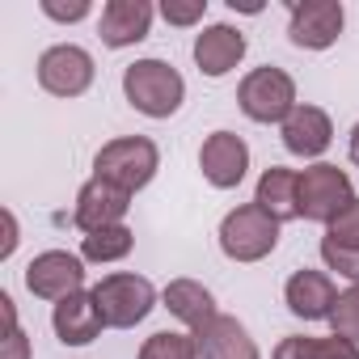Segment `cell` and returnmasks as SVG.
<instances>
[{
	"label": "cell",
	"instance_id": "cell-9",
	"mask_svg": "<svg viewBox=\"0 0 359 359\" xmlns=\"http://www.w3.org/2000/svg\"><path fill=\"white\" fill-rule=\"evenodd\" d=\"M346 26L342 0H300L287 9V39L300 51H330Z\"/></svg>",
	"mask_w": 359,
	"mask_h": 359
},
{
	"label": "cell",
	"instance_id": "cell-6",
	"mask_svg": "<svg viewBox=\"0 0 359 359\" xmlns=\"http://www.w3.org/2000/svg\"><path fill=\"white\" fill-rule=\"evenodd\" d=\"M355 187L346 169L330 165V161H317L309 169H300V220H313V224H334L351 203H355Z\"/></svg>",
	"mask_w": 359,
	"mask_h": 359
},
{
	"label": "cell",
	"instance_id": "cell-7",
	"mask_svg": "<svg viewBox=\"0 0 359 359\" xmlns=\"http://www.w3.org/2000/svg\"><path fill=\"white\" fill-rule=\"evenodd\" d=\"M93 76H97V64L76 43H55L39 55V85L51 97H81L93 89Z\"/></svg>",
	"mask_w": 359,
	"mask_h": 359
},
{
	"label": "cell",
	"instance_id": "cell-15",
	"mask_svg": "<svg viewBox=\"0 0 359 359\" xmlns=\"http://www.w3.org/2000/svg\"><path fill=\"white\" fill-rule=\"evenodd\" d=\"M152 18H156V9L148 5V0H106V5H102V18H97L102 47L123 51V47L144 43L148 30H152Z\"/></svg>",
	"mask_w": 359,
	"mask_h": 359
},
{
	"label": "cell",
	"instance_id": "cell-18",
	"mask_svg": "<svg viewBox=\"0 0 359 359\" xmlns=\"http://www.w3.org/2000/svg\"><path fill=\"white\" fill-rule=\"evenodd\" d=\"M161 304L169 309V317H173L177 325H187L191 334H195V330H203L212 317H220L212 287H208V283H199V279H169V283H165V292H161Z\"/></svg>",
	"mask_w": 359,
	"mask_h": 359
},
{
	"label": "cell",
	"instance_id": "cell-19",
	"mask_svg": "<svg viewBox=\"0 0 359 359\" xmlns=\"http://www.w3.org/2000/svg\"><path fill=\"white\" fill-rule=\"evenodd\" d=\"M254 203L279 224L300 220V169H287V165L262 169L258 187H254Z\"/></svg>",
	"mask_w": 359,
	"mask_h": 359
},
{
	"label": "cell",
	"instance_id": "cell-13",
	"mask_svg": "<svg viewBox=\"0 0 359 359\" xmlns=\"http://www.w3.org/2000/svg\"><path fill=\"white\" fill-rule=\"evenodd\" d=\"M279 140H283V148H287L292 156H300V161H313V165H317V156H325V152H330V144H334V118H330L321 106L300 102V106L283 118Z\"/></svg>",
	"mask_w": 359,
	"mask_h": 359
},
{
	"label": "cell",
	"instance_id": "cell-21",
	"mask_svg": "<svg viewBox=\"0 0 359 359\" xmlns=\"http://www.w3.org/2000/svg\"><path fill=\"white\" fill-rule=\"evenodd\" d=\"M135 250V233L127 224H114V229H97L89 237H81V258L93 262V266H110V262H123L127 254Z\"/></svg>",
	"mask_w": 359,
	"mask_h": 359
},
{
	"label": "cell",
	"instance_id": "cell-25",
	"mask_svg": "<svg viewBox=\"0 0 359 359\" xmlns=\"http://www.w3.org/2000/svg\"><path fill=\"white\" fill-rule=\"evenodd\" d=\"M156 13L177 30H191V26H199L208 18V0H161Z\"/></svg>",
	"mask_w": 359,
	"mask_h": 359
},
{
	"label": "cell",
	"instance_id": "cell-16",
	"mask_svg": "<svg viewBox=\"0 0 359 359\" xmlns=\"http://www.w3.org/2000/svg\"><path fill=\"white\" fill-rule=\"evenodd\" d=\"M51 330L64 346H89L102 338L106 321H102V309L93 300V292H72L68 300H60L51 309Z\"/></svg>",
	"mask_w": 359,
	"mask_h": 359
},
{
	"label": "cell",
	"instance_id": "cell-10",
	"mask_svg": "<svg viewBox=\"0 0 359 359\" xmlns=\"http://www.w3.org/2000/svg\"><path fill=\"white\" fill-rule=\"evenodd\" d=\"M199 173L216 191H237L250 173V144L237 131H212L199 148Z\"/></svg>",
	"mask_w": 359,
	"mask_h": 359
},
{
	"label": "cell",
	"instance_id": "cell-30",
	"mask_svg": "<svg viewBox=\"0 0 359 359\" xmlns=\"http://www.w3.org/2000/svg\"><path fill=\"white\" fill-rule=\"evenodd\" d=\"M346 156H351V165L359 169V123L351 127V140H346Z\"/></svg>",
	"mask_w": 359,
	"mask_h": 359
},
{
	"label": "cell",
	"instance_id": "cell-5",
	"mask_svg": "<svg viewBox=\"0 0 359 359\" xmlns=\"http://www.w3.org/2000/svg\"><path fill=\"white\" fill-rule=\"evenodd\" d=\"M279 220H271L258 203H241L220 220V250L229 262H262L279 245Z\"/></svg>",
	"mask_w": 359,
	"mask_h": 359
},
{
	"label": "cell",
	"instance_id": "cell-12",
	"mask_svg": "<svg viewBox=\"0 0 359 359\" xmlns=\"http://www.w3.org/2000/svg\"><path fill=\"white\" fill-rule=\"evenodd\" d=\"M245 51H250V39H245L237 26H229V22L203 26V30L195 34V47H191V55H195L199 72H203V76H212V81H220V76L237 72V68H241V60H245Z\"/></svg>",
	"mask_w": 359,
	"mask_h": 359
},
{
	"label": "cell",
	"instance_id": "cell-11",
	"mask_svg": "<svg viewBox=\"0 0 359 359\" xmlns=\"http://www.w3.org/2000/svg\"><path fill=\"white\" fill-rule=\"evenodd\" d=\"M131 199L127 191L102 182V177H89V182L76 191V208H72V224L89 237L97 229H114V224H127V212H131Z\"/></svg>",
	"mask_w": 359,
	"mask_h": 359
},
{
	"label": "cell",
	"instance_id": "cell-20",
	"mask_svg": "<svg viewBox=\"0 0 359 359\" xmlns=\"http://www.w3.org/2000/svg\"><path fill=\"white\" fill-rule=\"evenodd\" d=\"M271 359H359V342L351 338H313V334H287Z\"/></svg>",
	"mask_w": 359,
	"mask_h": 359
},
{
	"label": "cell",
	"instance_id": "cell-3",
	"mask_svg": "<svg viewBox=\"0 0 359 359\" xmlns=\"http://www.w3.org/2000/svg\"><path fill=\"white\" fill-rule=\"evenodd\" d=\"M237 106H241V114H245L250 123H262V127L279 123V127H283V118L300 106L292 72H283V68H275V64L250 68V72L241 76V85H237Z\"/></svg>",
	"mask_w": 359,
	"mask_h": 359
},
{
	"label": "cell",
	"instance_id": "cell-24",
	"mask_svg": "<svg viewBox=\"0 0 359 359\" xmlns=\"http://www.w3.org/2000/svg\"><path fill=\"white\" fill-rule=\"evenodd\" d=\"M321 262H325V271H338L346 283H359V250L338 245L334 237H321Z\"/></svg>",
	"mask_w": 359,
	"mask_h": 359
},
{
	"label": "cell",
	"instance_id": "cell-22",
	"mask_svg": "<svg viewBox=\"0 0 359 359\" xmlns=\"http://www.w3.org/2000/svg\"><path fill=\"white\" fill-rule=\"evenodd\" d=\"M135 359H199V346H195V334L156 330L152 338H144V346H140Z\"/></svg>",
	"mask_w": 359,
	"mask_h": 359
},
{
	"label": "cell",
	"instance_id": "cell-29",
	"mask_svg": "<svg viewBox=\"0 0 359 359\" xmlns=\"http://www.w3.org/2000/svg\"><path fill=\"white\" fill-rule=\"evenodd\" d=\"M18 241H22V237H18V216H13V212L5 208V250H0V258H13Z\"/></svg>",
	"mask_w": 359,
	"mask_h": 359
},
{
	"label": "cell",
	"instance_id": "cell-8",
	"mask_svg": "<svg viewBox=\"0 0 359 359\" xmlns=\"http://www.w3.org/2000/svg\"><path fill=\"white\" fill-rule=\"evenodd\" d=\"M26 287L39 300H68L72 292H85V258L72 250H43L26 262Z\"/></svg>",
	"mask_w": 359,
	"mask_h": 359
},
{
	"label": "cell",
	"instance_id": "cell-1",
	"mask_svg": "<svg viewBox=\"0 0 359 359\" xmlns=\"http://www.w3.org/2000/svg\"><path fill=\"white\" fill-rule=\"evenodd\" d=\"M123 97L144 118H173L187 102V81L169 60H135L123 68Z\"/></svg>",
	"mask_w": 359,
	"mask_h": 359
},
{
	"label": "cell",
	"instance_id": "cell-23",
	"mask_svg": "<svg viewBox=\"0 0 359 359\" xmlns=\"http://www.w3.org/2000/svg\"><path fill=\"white\" fill-rule=\"evenodd\" d=\"M330 325H334L338 338L359 342V283H351V287L338 292V304H334V313H330Z\"/></svg>",
	"mask_w": 359,
	"mask_h": 359
},
{
	"label": "cell",
	"instance_id": "cell-14",
	"mask_svg": "<svg viewBox=\"0 0 359 359\" xmlns=\"http://www.w3.org/2000/svg\"><path fill=\"white\" fill-rule=\"evenodd\" d=\"M283 304H287V313L300 317V321H330V313H334V304H338V287H334V279H330L325 271L300 266V271H292L287 283H283Z\"/></svg>",
	"mask_w": 359,
	"mask_h": 359
},
{
	"label": "cell",
	"instance_id": "cell-28",
	"mask_svg": "<svg viewBox=\"0 0 359 359\" xmlns=\"http://www.w3.org/2000/svg\"><path fill=\"white\" fill-rule=\"evenodd\" d=\"M0 359H34V346L26 338V330H5V342H0Z\"/></svg>",
	"mask_w": 359,
	"mask_h": 359
},
{
	"label": "cell",
	"instance_id": "cell-4",
	"mask_svg": "<svg viewBox=\"0 0 359 359\" xmlns=\"http://www.w3.org/2000/svg\"><path fill=\"white\" fill-rule=\"evenodd\" d=\"M89 292H93V300L102 309L106 330H135L156 309V287L135 271H110Z\"/></svg>",
	"mask_w": 359,
	"mask_h": 359
},
{
	"label": "cell",
	"instance_id": "cell-26",
	"mask_svg": "<svg viewBox=\"0 0 359 359\" xmlns=\"http://www.w3.org/2000/svg\"><path fill=\"white\" fill-rule=\"evenodd\" d=\"M43 18H51V22H60V26H76V22H85L89 13H93V5H89V0H68V5H64V0H43Z\"/></svg>",
	"mask_w": 359,
	"mask_h": 359
},
{
	"label": "cell",
	"instance_id": "cell-27",
	"mask_svg": "<svg viewBox=\"0 0 359 359\" xmlns=\"http://www.w3.org/2000/svg\"><path fill=\"white\" fill-rule=\"evenodd\" d=\"M325 237H334L338 245H351V250H359V199L334 220V224H325Z\"/></svg>",
	"mask_w": 359,
	"mask_h": 359
},
{
	"label": "cell",
	"instance_id": "cell-2",
	"mask_svg": "<svg viewBox=\"0 0 359 359\" xmlns=\"http://www.w3.org/2000/svg\"><path fill=\"white\" fill-rule=\"evenodd\" d=\"M156 169H161V148L148 135H118V140L102 144L93 156V177H102V182H110L127 195L144 191L156 177Z\"/></svg>",
	"mask_w": 359,
	"mask_h": 359
},
{
	"label": "cell",
	"instance_id": "cell-17",
	"mask_svg": "<svg viewBox=\"0 0 359 359\" xmlns=\"http://www.w3.org/2000/svg\"><path fill=\"white\" fill-rule=\"evenodd\" d=\"M195 346H199V359H262L245 321H237L229 313H220L203 330H195Z\"/></svg>",
	"mask_w": 359,
	"mask_h": 359
},
{
	"label": "cell",
	"instance_id": "cell-31",
	"mask_svg": "<svg viewBox=\"0 0 359 359\" xmlns=\"http://www.w3.org/2000/svg\"><path fill=\"white\" fill-rule=\"evenodd\" d=\"M229 5H233V13H237V9H241V13H262L258 0H229Z\"/></svg>",
	"mask_w": 359,
	"mask_h": 359
}]
</instances>
